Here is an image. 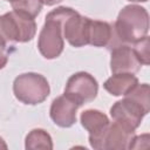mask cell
Segmentation results:
<instances>
[{
  "label": "cell",
  "instance_id": "cell-1",
  "mask_svg": "<svg viewBox=\"0 0 150 150\" xmlns=\"http://www.w3.org/2000/svg\"><path fill=\"white\" fill-rule=\"evenodd\" d=\"M150 110V94L149 84H137L130 90L124 98L117 101L110 108V115L112 120L123 127L135 131L143 120V117Z\"/></svg>",
  "mask_w": 150,
  "mask_h": 150
},
{
  "label": "cell",
  "instance_id": "cell-2",
  "mask_svg": "<svg viewBox=\"0 0 150 150\" xmlns=\"http://www.w3.org/2000/svg\"><path fill=\"white\" fill-rule=\"evenodd\" d=\"M74 12L75 9L70 7H57L47 14L46 21L40 30L38 39L39 52L45 59H56L63 52V21Z\"/></svg>",
  "mask_w": 150,
  "mask_h": 150
},
{
  "label": "cell",
  "instance_id": "cell-3",
  "mask_svg": "<svg viewBox=\"0 0 150 150\" xmlns=\"http://www.w3.org/2000/svg\"><path fill=\"white\" fill-rule=\"evenodd\" d=\"M149 30L148 11L139 5L124 6L115 21L114 32L118 41L136 43L146 36Z\"/></svg>",
  "mask_w": 150,
  "mask_h": 150
},
{
  "label": "cell",
  "instance_id": "cell-4",
  "mask_svg": "<svg viewBox=\"0 0 150 150\" xmlns=\"http://www.w3.org/2000/svg\"><path fill=\"white\" fill-rule=\"evenodd\" d=\"M35 34L34 19L14 11L0 15V43L8 46L13 42H28Z\"/></svg>",
  "mask_w": 150,
  "mask_h": 150
},
{
  "label": "cell",
  "instance_id": "cell-5",
  "mask_svg": "<svg viewBox=\"0 0 150 150\" xmlns=\"http://www.w3.org/2000/svg\"><path fill=\"white\" fill-rule=\"evenodd\" d=\"M13 93L16 100L23 104L36 105L48 97L50 87L43 75L38 73H23L15 77Z\"/></svg>",
  "mask_w": 150,
  "mask_h": 150
},
{
  "label": "cell",
  "instance_id": "cell-6",
  "mask_svg": "<svg viewBox=\"0 0 150 150\" xmlns=\"http://www.w3.org/2000/svg\"><path fill=\"white\" fill-rule=\"evenodd\" d=\"M98 93V83L96 79L86 71L73 74L64 88V95L76 102L80 107L94 101Z\"/></svg>",
  "mask_w": 150,
  "mask_h": 150
},
{
  "label": "cell",
  "instance_id": "cell-7",
  "mask_svg": "<svg viewBox=\"0 0 150 150\" xmlns=\"http://www.w3.org/2000/svg\"><path fill=\"white\" fill-rule=\"evenodd\" d=\"M135 136V131L123 127L117 122L109 123L104 132L90 143V146L97 150L102 149H129V145Z\"/></svg>",
  "mask_w": 150,
  "mask_h": 150
},
{
  "label": "cell",
  "instance_id": "cell-8",
  "mask_svg": "<svg viewBox=\"0 0 150 150\" xmlns=\"http://www.w3.org/2000/svg\"><path fill=\"white\" fill-rule=\"evenodd\" d=\"M143 64L134 49L129 45H116L111 48L110 55V70L112 74L116 73H129L136 74Z\"/></svg>",
  "mask_w": 150,
  "mask_h": 150
},
{
  "label": "cell",
  "instance_id": "cell-9",
  "mask_svg": "<svg viewBox=\"0 0 150 150\" xmlns=\"http://www.w3.org/2000/svg\"><path fill=\"white\" fill-rule=\"evenodd\" d=\"M89 23H90L89 18L83 16L75 11L63 21V26H62L63 38H66V40L73 47L79 48L89 45L88 42Z\"/></svg>",
  "mask_w": 150,
  "mask_h": 150
},
{
  "label": "cell",
  "instance_id": "cell-10",
  "mask_svg": "<svg viewBox=\"0 0 150 150\" xmlns=\"http://www.w3.org/2000/svg\"><path fill=\"white\" fill-rule=\"evenodd\" d=\"M80 105L64 94L53 100L49 115L53 122L61 128H69L76 122V112Z\"/></svg>",
  "mask_w": 150,
  "mask_h": 150
},
{
  "label": "cell",
  "instance_id": "cell-11",
  "mask_svg": "<svg viewBox=\"0 0 150 150\" xmlns=\"http://www.w3.org/2000/svg\"><path fill=\"white\" fill-rule=\"evenodd\" d=\"M80 122L82 127L89 132V143L97 139L110 123L108 116L97 109H87L82 111Z\"/></svg>",
  "mask_w": 150,
  "mask_h": 150
},
{
  "label": "cell",
  "instance_id": "cell-12",
  "mask_svg": "<svg viewBox=\"0 0 150 150\" xmlns=\"http://www.w3.org/2000/svg\"><path fill=\"white\" fill-rule=\"evenodd\" d=\"M114 27L107 21L91 20L89 23V33H88V42L94 47H108L112 48L115 46Z\"/></svg>",
  "mask_w": 150,
  "mask_h": 150
},
{
  "label": "cell",
  "instance_id": "cell-13",
  "mask_svg": "<svg viewBox=\"0 0 150 150\" xmlns=\"http://www.w3.org/2000/svg\"><path fill=\"white\" fill-rule=\"evenodd\" d=\"M138 84V79L134 74L116 73L103 83V88L114 96H124Z\"/></svg>",
  "mask_w": 150,
  "mask_h": 150
},
{
  "label": "cell",
  "instance_id": "cell-14",
  "mask_svg": "<svg viewBox=\"0 0 150 150\" xmlns=\"http://www.w3.org/2000/svg\"><path fill=\"white\" fill-rule=\"evenodd\" d=\"M25 148L27 150L28 149L29 150H33V149L50 150V149H53V139L46 130H43L41 128H36V129H33L32 131H29L28 135L26 136Z\"/></svg>",
  "mask_w": 150,
  "mask_h": 150
},
{
  "label": "cell",
  "instance_id": "cell-15",
  "mask_svg": "<svg viewBox=\"0 0 150 150\" xmlns=\"http://www.w3.org/2000/svg\"><path fill=\"white\" fill-rule=\"evenodd\" d=\"M8 2H11L14 12L29 16L32 19L38 16L42 8V4L40 2V0H9Z\"/></svg>",
  "mask_w": 150,
  "mask_h": 150
},
{
  "label": "cell",
  "instance_id": "cell-16",
  "mask_svg": "<svg viewBox=\"0 0 150 150\" xmlns=\"http://www.w3.org/2000/svg\"><path fill=\"white\" fill-rule=\"evenodd\" d=\"M134 49L136 50L139 60H141V63L142 64H149V38L148 35L145 38H143L141 41L134 43Z\"/></svg>",
  "mask_w": 150,
  "mask_h": 150
},
{
  "label": "cell",
  "instance_id": "cell-17",
  "mask_svg": "<svg viewBox=\"0 0 150 150\" xmlns=\"http://www.w3.org/2000/svg\"><path fill=\"white\" fill-rule=\"evenodd\" d=\"M8 56H9L8 46H5V45L0 43V69L5 68V66L7 64Z\"/></svg>",
  "mask_w": 150,
  "mask_h": 150
},
{
  "label": "cell",
  "instance_id": "cell-18",
  "mask_svg": "<svg viewBox=\"0 0 150 150\" xmlns=\"http://www.w3.org/2000/svg\"><path fill=\"white\" fill-rule=\"evenodd\" d=\"M62 0H40V2L42 5H47V6H54L59 2H61Z\"/></svg>",
  "mask_w": 150,
  "mask_h": 150
},
{
  "label": "cell",
  "instance_id": "cell-19",
  "mask_svg": "<svg viewBox=\"0 0 150 150\" xmlns=\"http://www.w3.org/2000/svg\"><path fill=\"white\" fill-rule=\"evenodd\" d=\"M8 146H7V144H6V142L4 141V138L0 136V149H7Z\"/></svg>",
  "mask_w": 150,
  "mask_h": 150
},
{
  "label": "cell",
  "instance_id": "cell-20",
  "mask_svg": "<svg viewBox=\"0 0 150 150\" xmlns=\"http://www.w3.org/2000/svg\"><path fill=\"white\" fill-rule=\"evenodd\" d=\"M128 1H131V2H146L148 0H128Z\"/></svg>",
  "mask_w": 150,
  "mask_h": 150
},
{
  "label": "cell",
  "instance_id": "cell-21",
  "mask_svg": "<svg viewBox=\"0 0 150 150\" xmlns=\"http://www.w3.org/2000/svg\"><path fill=\"white\" fill-rule=\"evenodd\" d=\"M5 1H9V0H5Z\"/></svg>",
  "mask_w": 150,
  "mask_h": 150
}]
</instances>
